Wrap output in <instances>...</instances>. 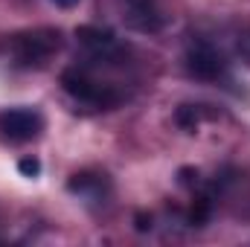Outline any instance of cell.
Segmentation results:
<instances>
[{"label": "cell", "mask_w": 250, "mask_h": 247, "mask_svg": "<svg viewBox=\"0 0 250 247\" xmlns=\"http://www.w3.org/2000/svg\"><path fill=\"white\" fill-rule=\"evenodd\" d=\"M123 21L128 29L154 35L166 26V15L157 0H123Z\"/></svg>", "instance_id": "8992f818"}, {"label": "cell", "mask_w": 250, "mask_h": 247, "mask_svg": "<svg viewBox=\"0 0 250 247\" xmlns=\"http://www.w3.org/2000/svg\"><path fill=\"white\" fill-rule=\"evenodd\" d=\"M18 169H21V175H26V178H38V175H41V160H38V157H23V160L18 163Z\"/></svg>", "instance_id": "30bf717a"}, {"label": "cell", "mask_w": 250, "mask_h": 247, "mask_svg": "<svg viewBox=\"0 0 250 247\" xmlns=\"http://www.w3.org/2000/svg\"><path fill=\"white\" fill-rule=\"evenodd\" d=\"M236 56L242 59V64L250 67V26H245V29L236 35Z\"/></svg>", "instance_id": "9c48e42d"}, {"label": "cell", "mask_w": 250, "mask_h": 247, "mask_svg": "<svg viewBox=\"0 0 250 247\" xmlns=\"http://www.w3.org/2000/svg\"><path fill=\"white\" fill-rule=\"evenodd\" d=\"M76 41L84 50L87 62L96 64H120L125 59V47L120 44V38L105 29V26H79L76 29Z\"/></svg>", "instance_id": "5b68a950"}, {"label": "cell", "mask_w": 250, "mask_h": 247, "mask_svg": "<svg viewBox=\"0 0 250 247\" xmlns=\"http://www.w3.org/2000/svg\"><path fill=\"white\" fill-rule=\"evenodd\" d=\"M44 128H47V120L38 108L18 105V108L0 111V140L3 143H12V145L32 143L44 134Z\"/></svg>", "instance_id": "3957f363"}, {"label": "cell", "mask_w": 250, "mask_h": 247, "mask_svg": "<svg viewBox=\"0 0 250 247\" xmlns=\"http://www.w3.org/2000/svg\"><path fill=\"white\" fill-rule=\"evenodd\" d=\"M64 47V35L56 26H35L23 29L12 38V64L18 70H41L53 62Z\"/></svg>", "instance_id": "7a4b0ae2"}, {"label": "cell", "mask_w": 250, "mask_h": 247, "mask_svg": "<svg viewBox=\"0 0 250 247\" xmlns=\"http://www.w3.org/2000/svg\"><path fill=\"white\" fill-rule=\"evenodd\" d=\"M62 87L64 93L84 105V108H93V111H114L117 105L125 102V93L114 84V82H105L93 73V67L87 64H73L62 73Z\"/></svg>", "instance_id": "6da1fadb"}, {"label": "cell", "mask_w": 250, "mask_h": 247, "mask_svg": "<svg viewBox=\"0 0 250 247\" xmlns=\"http://www.w3.org/2000/svg\"><path fill=\"white\" fill-rule=\"evenodd\" d=\"M184 67L192 79L198 82H221L227 79V59L224 53L207 41V38H192L184 53Z\"/></svg>", "instance_id": "277c9868"}, {"label": "cell", "mask_w": 250, "mask_h": 247, "mask_svg": "<svg viewBox=\"0 0 250 247\" xmlns=\"http://www.w3.org/2000/svg\"><path fill=\"white\" fill-rule=\"evenodd\" d=\"M53 3H56L59 9H73V6H79L82 0H53Z\"/></svg>", "instance_id": "8fae6325"}, {"label": "cell", "mask_w": 250, "mask_h": 247, "mask_svg": "<svg viewBox=\"0 0 250 247\" xmlns=\"http://www.w3.org/2000/svg\"><path fill=\"white\" fill-rule=\"evenodd\" d=\"M204 108H207V105H181V108H178V114H175V123L181 125L184 131H189V134H192V131L201 125V120L212 117V114H207Z\"/></svg>", "instance_id": "ba28073f"}, {"label": "cell", "mask_w": 250, "mask_h": 247, "mask_svg": "<svg viewBox=\"0 0 250 247\" xmlns=\"http://www.w3.org/2000/svg\"><path fill=\"white\" fill-rule=\"evenodd\" d=\"M67 192L87 204H105V198L111 195V181L105 172H76L67 181Z\"/></svg>", "instance_id": "52a82bcc"}]
</instances>
